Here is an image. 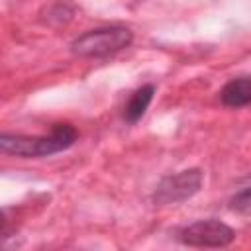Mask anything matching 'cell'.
Segmentation results:
<instances>
[{"label":"cell","instance_id":"cell-1","mask_svg":"<svg viewBox=\"0 0 251 251\" xmlns=\"http://www.w3.org/2000/svg\"><path fill=\"white\" fill-rule=\"evenodd\" d=\"M78 133L71 124H55L49 131V135H12L2 133L0 135V149L2 153L33 159V157H45L59 151L69 149L76 141Z\"/></svg>","mask_w":251,"mask_h":251},{"label":"cell","instance_id":"cell-2","mask_svg":"<svg viewBox=\"0 0 251 251\" xmlns=\"http://www.w3.org/2000/svg\"><path fill=\"white\" fill-rule=\"evenodd\" d=\"M131 41H133V33L129 27L108 25V27L88 29L82 35H78L71 43V51L76 57L100 59V57H108V55H114L126 47H129Z\"/></svg>","mask_w":251,"mask_h":251},{"label":"cell","instance_id":"cell-3","mask_svg":"<svg viewBox=\"0 0 251 251\" xmlns=\"http://www.w3.org/2000/svg\"><path fill=\"white\" fill-rule=\"evenodd\" d=\"M202 180H204V175L200 169H186V171L169 175L157 184V190L153 194V202L161 204V206L184 202L200 190Z\"/></svg>","mask_w":251,"mask_h":251},{"label":"cell","instance_id":"cell-4","mask_svg":"<svg viewBox=\"0 0 251 251\" xmlns=\"http://www.w3.org/2000/svg\"><path fill=\"white\" fill-rule=\"evenodd\" d=\"M235 231L220 220H198L180 231V241L188 247H226Z\"/></svg>","mask_w":251,"mask_h":251},{"label":"cell","instance_id":"cell-5","mask_svg":"<svg viewBox=\"0 0 251 251\" xmlns=\"http://www.w3.org/2000/svg\"><path fill=\"white\" fill-rule=\"evenodd\" d=\"M220 98L229 108H243L251 104V78H233L229 80L222 92Z\"/></svg>","mask_w":251,"mask_h":251},{"label":"cell","instance_id":"cell-6","mask_svg":"<svg viewBox=\"0 0 251 251\" xmlns=\"http://www.w3.org/2000/svg\"><path fill=\"white\" fill-rule=\"evenodd\" d=\"M153 94H155V86H153V84H145V86L137 88V90L129 96L127 104L124 106V120H126L127 124L139 122V120L143 118L145 110L149 108V104H151V100H153Z\"/></svg>","mask_w":251,"mask_h":251},{"label":"cell","instance_id":"cell-7","mask_svg":"<svg viewBox=\"0 0 251 251\" xmlns=\"http://www.w3.org/2000/svg\"><path fill=\"white\" fill-rule=\"evenodd\" d=\"M231 210H235L243 216H251V186L243 188L241 192H237L231 198Z\"/></svg>","mask_w":251,"mask_h":251}]
</instances>
